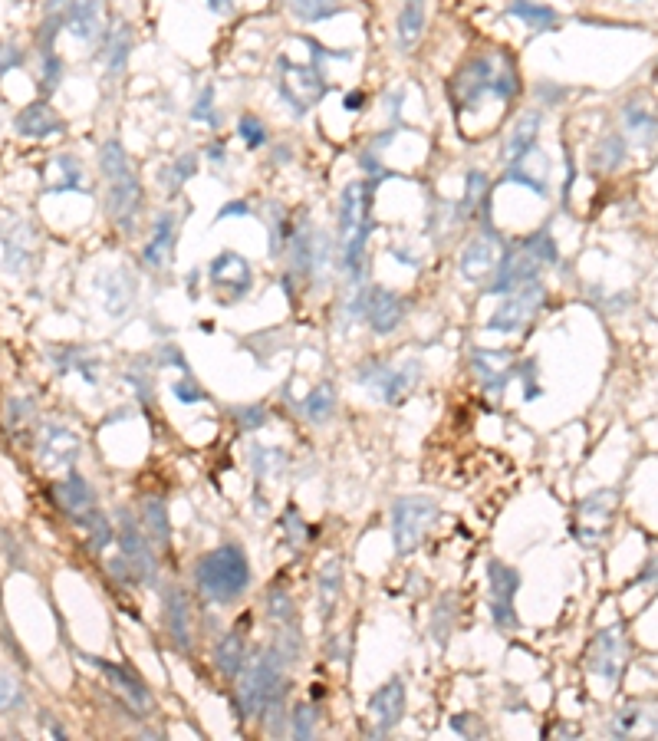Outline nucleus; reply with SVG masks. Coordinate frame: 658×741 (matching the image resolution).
I'll use <instances>...</instances> for the list:
<instances>
[{
    "instance_id": "nucleus-1",
    "label": "nucleus",
    "mask_w": 658,
    "mask_h": 741,
    "mask_svg": "<svg viewBox=\"0 0 658 741\" xmlns=\"http://www.w3.org/2000/svg\"><path fill=\"white\" fill-rule=\"evenodd\" d=\"M448 93H451L455 109H461V112L478 109L487 96L501 99V103H510V99L520 93L517 63L510 60V56L491 53V50L474 53L458 66L455 76H451Z\"/></svg>"
},
{
    "instance_id": "nucleus-2",
    "label": "nucleus",
    "mask_w": 658,
    "mask_h": 741,
    "mask_svg": "<svg viewBox=\"0 0 658 741\" xmlns=\"http://www.w3.org/2000/svg\"><path fill=\"white\" fill-rule=\"evenodd\" d=\"M372 228H376V221H372V185L349 182L339 195V271L349 277L353 287L366 277V247Z\"/></svg>"
},
{
    "instance_id": "nucleus-3",
    "label": "nucleus",
    "mask_w": 658,
    "mask_h": 741,
    "mask_svg": "<svg viewBox=\"0 0 658 741\" xmlns=\"http://www.w3.org/2000/svg\"><path fill=\"white\" fill-rule=\"evenodd\" d=\"M251 560H247L241 544H221L208 550L198 564H195V587L204 600L228 606L234 600H241L247 587H251Z\"/></svg>"
},
{
    "instance_id": "nucleus-4",
    "label": "nucleus",
    "mask_w": 658,
    "mask_h": 741,
    "mask_svg": "<svg viewBox=\"0 0 658 741\" xmlns=\"http://www.w3.org/2000/svg\"><path fill=\"white\" fill-rule=\"evenodd\" d=\"M274 86H277V96L290 106L293 116H306V112H310L329 93V83L323 80L320 66L297 63V60H290L287 53L277 56Z\"/></svg>"
},
{
    "instance_id": "nucleus-5",
    "label": "nucleus",
    "mask_w": 658,
    "mask_h": 741,
    "mask_svg": "<svg viewBox=\"0 0 658 741\" xmlns=\"http://www.w3.org/2000/svg\"><path fill=\"white\" fill-rule=\"evenodd\" d=\"M356 383L362 389H369L385 406H399L422 383V363L418 359H405L399 366H389L382 359H366L356 369Z\"/></svg>"
},
{
    "instance_id": "nucleus-6",
    "label": "nucleus",
    "mask_w": 658,
    "mask_h": 741,
    "mask_svg": "<svg viewBox=\"0 0 658 741\" xmlns=\"http://www.w3.org/2000/svg\"><path fill=\"white\" fill-rule=\"evenodd\" d=\"M283 649L274 646V649H264L254 662L251 669L244 672V682L241 689H237V702H241V712L247 718H260L267 712L270 699L283 689Z\"/></svg>"
},
{
    "instance_id": "nucleus-7",
    "label": "nucleus",
    "mask_w": 658,
    "mask_h": 741,
    "mask_svg": "<svg viewBox=\"0 0 658 741\" xmlns=\"http://www.w3.org/2000/svg\"><path fill=\"white\" fill-rule=\"evenodd\" d=\"M438 501L428 498V494H405L392 504V541H395V554L408 557L415 554L422 541L428 537L431 524L438 521Z\"/></svg>"
},
{
    "instance_id": "nucleus-8",
    "label": "nucleus",
    "mask_w": 658,
    "mask_h": 741,
    "mask_svg": "<svg viewBox=\"0 0 658 741\" xmlns=\"http://www.w3.org/2000/svg\"><path fill=\"white\" fill-rule=\"evenodd\" d=\"M112 574H122L126 583H152L158 580V557L152 554L149 537L139 531L132 518H122L119 527V560H112Z\"/></svg>"
},
{
    "instance_id": "nucleus-9",
    "label": "nucleus",
    "mask_w": 658,
    "mask_h": 741,
    "mask_svg": "<svg viewBox=\"0 0 658 741\" xmlns=\"http://www.w3.org/2000/svg\"><path fill=\"white\" fill-rule=\"evenodd\" d=\"M543 303H547V287H543L540 280H530V284L514 290V294H504V303L494 310V317L487 320V330L504 333V336L527 330Z\"/></svg>"
},
{
    "instance_id": "nucleus-10",
    "label": "nucleus",
    "mask_w": 658,
    "mask_h": 741,
    "mask_svg": "<svg viewBox=\"0 0 658 741\" xmlns=\"http://www.w3.org/2000/svg\"><path fill=\"white\" fill-rule=\"evenodd\" d=\"M208 280L221 303H237L254 290V267L237 251H221L208 267Z\"/></svg>"
},
{
    "instance_id": "nucleus-11",
    "label": "nucleus",
    "mask_w": 658,
    "mask_h": 741,
    "mask_svg": "<svg viewBox=\"0 0 658 741\" xmlns=\"http://www.w3.org/2000/svg\"><path fill=\"white\" fill-rule=\"evenodd\" d=\"M540 271H543V264L527 251L524 241L510 244V247H504L501 264H497L491 284H487V294H497V297L514 294V290L530 284V280H540Z\"/></svg>"
},
{
    "instance_id": "nucleus-12",
    "label": "nucleus",
    "mask_w": 658,
    "mask_h": 741,
    "mask_svg": "<svg viewBox=\"0 0 658 741\" xmlns=\"http://www.w3.org/2000/svg\"><path fill=\"white\" fill-rule=\"evenodd\" d=\"M63 14V27L73 40H79L83 47H102L109 37L106 27V0H66Z\"/></svg>"
},
{
    "instance_id": "nucleus-13",
    "label": "nucleus",
    "mask_w": 658,
    "mask_h": 741,
    "mask_svg": "<svg viewBox=\"0 0 658 741\" xmlns=\"http://www.w3.org/2000/svg\"><path fill=\"white\" fill-rule=\"evenodd\" d=\"M504 254V241L494 228H484V234L471 238L464 244V251L458 257V274L468 280V284H481V280H491L497 264H501Z\"/></svg>"
},
{
    "instance_id": "nucleus-14",
    "label": "nucleus",
    "mask_w": 658,
    "mask_h": 741,
    "mask_svg": "<svg viewBox=\"0 0 658 741\" xmlns=\"http://www.w3.org/2000/svg\"><path fill=\"white\" fill-rule=\"evenodd\" d=\"M178 231H181V215L178 211H162L152 221V234L142 247V267L152 274H162L175 264V247H178Z\"/></svg>"
},
{
    "instance_id": "nucleus-15",
    "label": "nucleus",
    "mask_w": 658,
    "mask_h": 741,
    "mask_svg": "<svg viewBox=\"0 0 658 741\" xmlns=\"http://www.w3.org/2000/svg\"><path fill=\"white\" fill-rule=\"evenodd\" d=\"M142 205H145V195H142V182L135 172L106 182V211L122 231L135 228V221L142 215Z\"/></svg>"
},
{
    "instance_id": "nucleus-16",
    "label": "nucleus",
    "mask_w": 658,
    "mask_h": 741,
    "mask_svg": "<svg viewBox=\"0 0 658 741\" xmlns=\"http://www.w3.org/2000/svg\"><path fill=\"white\" fill-rule=\"evenodd\" d=\"M626 656H629L626 630L622 626H609L589 646V669L596 676H603L606 682H616L622 676V669H626Z\"/></svg>"
},
{
    "instance_id": "nucleus-17",
    "label": "nucleus",
    "mask_w": 658,
    "mask_h": 741,
    "mask_svg": "<svg viewBox=\"0 0 658 741\" xmlns=\"http://www.w3.org/2000/svg\"><path fill=\"white\" fill-rule=\"evenodd\" d=\"M487 590H491L494 623L497 626H517V613H514V597L520 590L517 570L501 564V560H491V564H487Z\"/></svg>"
},
{
    "instance_id": "nucleus-18",
    "label": "nucleus",
    "mask_w": 658,
    "mask_h": 741,
    "mask_svg": "<svg viewBox=\"0 0 658 741\" xmlns=\"http://www.w3.org/2000/svg\"><path fill=\"white\" fill-rule=\"evenodd\" d=\"M405 297L395 294L389 287H369L366 294V313L362 320L369 323V330L376 336H392L405 323Z\"/></svg>"
},
{
    "instance_id": "nucleus-19",
    "label": "nucleus",
    "mask_w": 658,
    "mask_h": 741,
    "mask_svg": "<svg viewBox=\"0 0 658 741\" xmlns=\"http://www.w3.org/2000/svg\"><path fill=\"white\" fill-rule=\"evenodd\" d=\"M89 666L93 669H99L102 676H106V682L112 689H116L122 699L129 702V709H135L139 715H149L152 709H155V699H152V692H149V686L139 679V676H132V672L126 669V666H116V662H106V659H99V656H83Z\"/></svg>"
},
{
    "instance_id": "nucleus-20",
    "label": "nucleus",
    "mask_w": 658,
    "mask_h": 741,
    "mask_svg": "<svg viewBox=\"0 0 658 741\" xmlns=\"http://www.w3.org/2000/svg\"><path fill=\"white\" fill-rule=\"evenodd\" d=\"M0 244H4V271L24 274L30 261L37 257V234L27 221H10L0 228Z\"/></svg>"
},
{
    "instance_id": "nucleus-21",
    "label": "nucleus",
    "mask_w": 658,
    "mask_h": 741,
    "mask_svg": "<svg viewBox=\"0 0 658 741\" xmlns=\"http://www.w3.org/2000/svg\"><path fill=\"white\" fill-rule=\"evenodd\" d=\"M37 455L47 468H73V462L79 458V435L66 429V425L47 422L40 432Z\"/></svg>"
},
{
    "instance_id": "nucleus-22",
    "label": "nucleus",
    "mask_w": 658,
    "mask_h": 741,
    "mask_svg": "<svg viewBox=\"0 0 658 741\" xmlns=\"http://www.w3.org/2000/svg\"><path fill=\"white\" fill-rule=\"evenodd\" d=\"M471 369L481 379L487 396L501 399L510 376H514V356H510V350H474Z\"/></svg>"
},
{
    "instance_id": "nucleus-23",
    "label": "nucleus",
    "mask_w": 658,
    "mask_h": 741,
    "mask_svg": "<svg viewBox=\"0 0 658 741\" xmlns=\"http://www.w3.org/2000/svg\"><path fill=\"white\" fill-rule=\"evenodd\" d=\"M510 182L524 185V188H530L533 195L547 198L550 195V159H547V152L533 145V149L527 155H520L514 165H507L504 185H510Z\"/></svg>"
},
{
    "instance_id": "nucleus-24",
    "label": "nucleus",
    "mask_w": 658,
    "mask_h": 741,
    "mask_svg": "<svg viewBox=\"0 0 658 741\" xmlns=\"http://www.w3.org/2000/svg\"><path fill=\"white\" fill-rule=\"evenodd\" d=\"M402 715H405V682L395 676L385 682L382 689L372 692L369 718H372V728L382 735V732H392V728L402 722Z\"/></svg>"
},
{
    "instance_id": "nucleus-25",
    "label": "nucleus",
    "mask_w": 658,
    "mask_h": 741,
    "mask_svg": "<svg viewBox=\"0 0 658 741\" xmlns=\"http://www.w3.org/2000/svg\"><path fill=\"white\" fill-rule=\"evenodd\" d=\"M540 129H543V112L537 109L524 112V116L507 129V136L501 142V165L507 168V165H514L520 155H527L533 145H537Z\"/></svg>"
},
{
    "instance_id": "nucleus-26",
    "label": "nucleus",
    "mask_w": 658,
    "mask_h": 741,
    "mask_svg": "<svg viewBox=\"0 0 658 741\" xmlns=\"http://www.w3.org/2000/svg\"><path fill=\"white\" fill-rule=\"evenodd\" d=\"M53 498H56V504H60V508L70 514L76 524L96 508V491L89 488V481L79 475V471H70V475H66L60 485H53Z\"/></svg>"
},
{
    "instance_id": "nucleus-27",
    "label": "nucleus",
    "mask_w": 658,
    "mask_h": 741,
    "mask_svg": "<svg viewBox=\"0 0 658 741\" xmlns=\"http://www.w3.org/2000/svg\"><path fill=\"white\" fill-rule=\"evenodd\" d=\"M428 27V0H405L395 20V47L399 53H408L418 47V40L425 37Z\"/></svg>"
},
{
    "instance_id": "nucleus-28",
    "label": "nucleus",
    "mask_w": 658,
    "mask_h": 741,
    "mask_svg": "<svg viewBox=\"0 0 658 741\" xmlns=\"http://www.w3.org/2000/svg\"><path fill=\"white\" fill-rule=\"evenodd\" d=\"M14 126H17L20 136H27V139H47V136H56V132L63 129V119L47 99H40V103H33L20 112Z\"/></svg>"
},
{
    "instance_id": "nucleus-29",
    "label": "nucleus",
    "mask_w": 658,
    "mask_h": 741,
    "mask_svg": "<svg viewBox=\"0 0 658 741\" xmlns=\"http://www.w3.org/2000/svg\"><path fill=\"white\" fill-rule=\"evenodd\" d=\"M165 616H168V636H172V643L181 653H188L191 649V606L178 587L165 590Z\"/></svg>"
},
{
    "instance_id": "nucleus-30",
    "label": "nucleus",
    "mask_w": 658,
    "mask_h": 741,
    "mask_svg": "<svg viewBox=\"0 0 658 741\" xmlns=\"http://www.w3.org/2000/svg\"><path fill=\"white\" fill-rule=\"evenodd\" d=\"M99 290H102V307L109 310V317H122L135 300V280L126 271H112L106 277H99Z\"/></svg>"
},
{
    "instance_id": "nucleus-31",
    "label": "nucleus",
    "mask_w": 658,
    "mask_h": 741,
    "mask_svg": "<svg viewBox=\"0 0 658 741\" xmlns=\"http://www.w3.org/2000/svg\"><path fill=\"white\" fill-rule=\"evenodd\" d=\"M214 666L224 679H237L247 666V643L241 630H228L218 646H214Z\"/></svg>"
},
{
    "instance_id": "nucleus-32",
    "label": "nucleus",
    "mask_w": 658,
    "mask_h": 741,
    "mask_svg": "<svg viewBox=\"0 0 658 741\" xmlns=\"http://www.w3.org/2000/svg\"><path fill=\"white\" fill-rule=\"evenodd\" d=\"M510 17H517L520 24L530 30H557L560 14L550 4H540V0H510L507 7Z\"/></svg>"
},
{
    "instance_id": "nucleus-33",
    "label": "nucleus",
    "mask_w": 658,
    "mask_h": 741,
    "mask_svg": "<svg viewBox=\"0 0 658 741\" xmlns=\"http://www.w3.org/2000/svg\"><path fill=\"white\" fill-rule=\"evenodd\" d=\"M83 188V165L76 155H56L47 168V192H79Z\"/></svg>"
},
{
    "instance_id": "nucleus-34",
    "label": "nucleus",
    "mask_w": 658,
    "mask_h": 741,
    "mask_svg": "<svg viewBox=\"0 0 658 741\" xmlns=\"http://www.w3.org/2000/svg\"><path fill=\"white\" fill-rule=\"evenodd\" d=\"M142 524H145V534H149L158 547L162 550L172 547V521H168V508L162 498L142 501Z\"/></svg>"
},
{
    "instance_id": "nucleus-35",
    "label": "nucleus",
    "mask_w": 658,
    "mask_h": 741,
    "mask_svg": "<svg viewBox=\"0 0 658 741\" xmlns=\"http://www.w3.org/2000/svg\"><path fill=\"white\" fill-rule=\"evenodd\" d=\"M53 356L60 359V373H83L86 383H99V359L83 350V346H66V350H56Z\"/></svg>"
},
{
    "instance_id": "nucleus-36",
    "label": "nucleus",
    "mask_w": 658,
    "mask_h": 741,
    "mask_svg": "<svg viewBox=\"0 0 658 741\" xmlns=\"http://www.w3.org/2000/svg\"><path fill=\"white\" fill-rule=\"evenodd\" d=\"M132 30L126 24L112 27L109 37H106V63H109V76L116 80V76H122V70H126L129 63V53H132Z\"/></svg>"
},
{
    "instance_id": "nucleus-37",
    "label": "nucleus",
    "mask_w": 658,
    "mask_h": 741,
    "mask_svg": "<svg viewBox=\"0 0 658 741\" xmlns=\"http://www.w3.org/2000/svg\"><path fill=\"white\" fill-rule=\"evenodd\" d=\"M198 175V152H185V155H178V159H172L165 165V172H162V188H165V195H178L181 188H185V182L188 178H195Z\"/></svg>"
},
{
    "instance_id": "nucleus-38",
    "label": "nucleus",
    "mask_w": 658,
    "mask_h": 741,
    "mask_svg": "<svg viewBox=\"0 0 658 741\" xmlns=\"http://www.w3.org/2000/svg\"><path fill=\"white\" fill-rule=\"evenodd\" d=\"M339 590H343V564H339V557H333L320 567V610H323V616H333Z\"/></svg>"
},
{
    "instance_id": "nucleus-39",
    "label": "nucleus",
    "mask_w": 658,
    "mask_h": 741,
    "mask_svg": "<svg viewBox=\"0 0 658 741\" xmlns=\"http://www.w3.org/2000/svg\"><path fill=\"white\" fill-rule=\"evenodd\" d=\"M303 412L310 415V422L326 425L336 415V386L333 383H320L310 396L303 399Z\"/></svg>"
},
{
    "instance_id": "nucleus-40",
    "label": "nucleus",
    "mask_w": 658,
    "mask_h": 741,
    "mask_svg": "<svg viewBox=\"0 0 658 741\" xmlns=\"http://www.w3.org/2000/svg\"><path fill=\"white\" fill-rule=\"evenodd\" d=\"M290 458L283 448H270V445H254L251 448V468L257 471V478H283Z\"/></svg>"
},
{
    "instance_id": "nucleus-41",
    "label": "nucleus",
    "mask_w": 658,
    "mask_h": 741,
    "mask_svg": "<svg viewBox=\"0 0 658 741\" xmlns=\"http://www.w3.org/2000/svg\"><path fill=\"white\" fill-rule=\"evenodd\" d=\"M287 7L300 24H323V20L336 17L343 10L339 0H287Z\"/></svg>"
},
{
    "instance_id": "nucleus-42",
    "label": "nucleus",
    "mask_w": 658,
    "mask_h": 741,
    "mask_svg": "<svg viewBox=\"0 0 658 741\" xmlns=\"http://www.w3.org/2000/svg\"><path fill=\"white\" fill-rule=\"evenodd\" d=\"M589 162H593V168H599V172H616V168H622V162H626V142L619 139V132H609V136L599 139Z\"/></svg>"
},
{
    "instance_id": "nucleus-43",
    "label": "nucleus",
    "mask_w": 658,
    "mask_h": 741,
    "mask_svg": "<svg viewBox=\"0 0 658 741\" xmlns=\"http://www.w3.org/2000/svg\"><path fill=\"white\" fill-rule=\"evenodd\" d=\"M622 116H626L629 132H632V136L639 139L642 145H652V142L658 139V119H655L645 106L629 103L626 109H622Z\"/></svg>"
},
{
    "instance_id": "nucleus-44",
    "label": "nucleus",
    "mask_w": 658,
    "mask_h": 741,
    "mask_svg": "<svg viewBox=\"0 0 658 741\" xmlns=\"http://www.w3.org/2000/svg\"><path fill=\"white\" fill-rule=\"evenodd\" d=\"M267 228H270V254H283L287 251V244L293 238V224L287 218V211L280 205H270V215H267Z\"/></svg>"
},
{
    "instance_id": "nucleus-45",
    "label": "nucleus",
    "mask_w": 658,
    "mask_h": 741,
    "mask_svg": "<svg viewBox=\"0 0 658 741\" xmlns=\"http://www.w3.org/2000/svg\"><path fill=\"white\" fill-rule=\"evenodd\" d=\"M237 136H241V142H244L251 152L264 149V145L270 142V132H267V126H264V119L254 116V112H244V116L237 119Z\"/></svg>"
},
{
    "instance_id": "nucleus-46",
    "label": "nucleus",
    "mask_w": 658,
    "mask_h": 741,
    "mask_svg": "<svg viewBox=\"0 0 658 741\" xmlns=\"http://www.w3.org/2000/svg\"><path fill=\"white\" fill-rule=\"evenodd\" d=\"M267 606H270V620H274L277 626H293V623H297V606H293L287 590L270 587L267 590Z\"/></svg>"
},
{
    "instance_id": "nucleus-47",
    "label": "nucleus",
    "mask_w": 658,
    "mask_h": 741,
    "mask_svg": "<svg viewBox=\"0 0 658 741\" xmlns=\"http://www.w3.org/2000/svg\"><path fill=\"white\" fill-rule=\"evenodd\" d=\"M524 247L527 251L537 257V261L543 264V267H550V264H557L560 261V251H557V241H553V234L543 228V231H533L530 238H524Z\"/></svg>"
},
{
    "instance_id": "nucleus-48",
    "label": "nucleus",
    "mask_w": 658,
    "mask_h": 741,
    "mask_svg": "<svg viewBox=\"0 0 658 741\" xmlns=\"http://www.w3.org/2000/svg\"><path fill=\"white\" fill-rule=\"evenodd\" d=\"M612 732L616 735H639V732H658V718L649 722L639 709H626L612 718Z\"/></svg>"
},
{
    "instance_id": "nucleus-49",
    "label": "nucleus",
    "mask_w": 658,
    "mask_h": 741,
    "mask_svg": "<svg viewBox=\"0 0 658 741\" xmlns=\"http://www.w3.org/2000/svg\"><path fill=\"white\" fill-rule=\"evenodd\" d=\"M79 524H83L86 531H89V547H93V550H102V547H106V544L112 541V537H116V534H112L109 521H106V514H102V511H96V508L89 511L86 518L79 521Z\"/></svg>"
},
{
    "instance_id": "nucleus-50",
    "label": "nucleus",
    "mask_w": 658,
    "mask_h": 741,
    "mask_svg": "<svg viewBox=\"0 0 658 741\" xmlns=\"http://www.w3.org/2000/svg\"><path fill=\"white\" fill-rule=\"evenodd\" d=\"M191 119L195 122H201V126H211V129H218V106H214V86L208 83L198 93V99H195V106H191Z\"/></svg>"
},
{
    "instance_id": "nucleus-51",
    "label": "nucleus",
    "mask_w": 658,
    "mask_h": 741,
    "mask_svg": "<svg viewBox=\"0 0 658 741\" xmlns=\"http://www.w3.org/2000/svg\"><path fill=\"white\" fill-rule=\"evenodd\" d=\"M612 508H616V491H596L583 498L580 504V514L583 518H609Z\"/></svg>"
},
{
    "instance_id": "nucleus-52",
    "label": "nucleus",
    "mask_w": 658,
    "mask_h": 741,
    "mask_svg": "<svg viewBox=\"0 0 658 741\" xmlns=\"http://www.w3.org/2000/svg\"><path fill=\"white\" fill-rule=\"evenodd\" d=\"M63 73H66V66H63V60L53 50L40 56V80H43L40 86H43V93H53V89L60 86Z\"/></svg>"
},
{
    "instance_id": "nucleus-53",
    "label": "nucleus",
    "mask_w": 658,
    "mask_h": 741,
    "mask_svg": "<svg viewBox=\"0 0 658 741\" xmlns=\"http://www.w3.org/2000/svg\"><path fill=\"white\" fill-rule=\"evenodd\" d=\"M451 600H455V593H445V597H441V606H435V616H431V636L438 633V643H445L448 633H451V623H455Z\"/></svg>"
},
{
    "instance_id": "nucleus-54",
    "label": "nucleus",
    "mask_w": 658,
    "mask_h": 741,
    "mask_svg": "<svg viewBox=\"0 0 658 741\" xmlns=\"http://www.w3.org/2000/svg\"><path fill=\"white\" fill-rule=\"evenodd\" d=\"M290 732H293V738H313V732H316V709L313 705L300 702L297 709H293Z\"/></svg>"
},
{
    "instance_id": "nucleus-55",
    "label": "nucleus",
    "mask_w": 658,
    "mask_h": 741,
    "mask_svg": "<svg viewBox=\"0 0 658 741\" xmlns=\"http://www.w3.org/2000/svg\"><path fill=\"white\" fill-rule=\"evenodd\" d=\"M172 396L181 402V406H195V402H204V399H208V392H204V389L198 386V379L181 376L178 383L172 386Z\"/></svg>"
},
{
    "instance_id": "nucleus-56",
    "label": "nucleus",
    "mask_w": 658,
    "mask_h": 741,
    "mask_svg": "<svg viewBox=\"0 0 658 741\" xmlns=\"http://www.w3.org/2000/svg\"><path fill=\"white\" fill-rule=\"evenodd\" d=\"M234 415H237V422H241L244 432H257V429H264V425H267V409L264 406H241Z\"/></svg>"
},
{
    "instance_id": "nucleus-57",
    "label": "nucleus",
    "mask_w": 658,
    "mask_h": 741,
    "mask_svg": "<svg viewBox=\"0 0 658 741\" xmlns=\"http://www.w3.org/2000/svg\"><path fill=\"white\" fill-rule=\"evenodd\" d=\"M283 534H287L290 547H300V544H303V537H306V524L300 521L297 508H290L287 514H283Z\"/></svg>"
},
{
    "instance_id": "nucleus-58",
    "label": "nucleus",
    "mask_w": 658,
    "mask_h": 741,
    "mask_svg": "<svg viewBox=\"0 0 658 741\" xmlns=\"http://www.w3.org/2000/svg\"><path fill=\"white\" fill-rule=\"evenodd\" d=\"M14 702H20V686L10 676H4V672H0V712L10 709Z\"/></svg>"
},
{
    "instance_id": "nucleus-59",
    "label": "nucleus",
    "mask_w": 658,
    "mask_h": 741,
    "mask_svg": "<svg viewBox=\"0 0 658 741\" xmlns=\"http://www.w3.org/2000/svg\"><path fill=\"white\" fill-rule=\"evenodd\" d=\"M24 63V53H20L17 47H10V43H0V76H4L7 70H14V66Z\"/></svg>"
},
{
    "instance_id": "nucleus-60",
    "label": "nucleus",
    "mask_w": 658,
    "mask_h": 741,
    "mask_svg": "<svg viewBox=\"0 0 658 741\" xmlns=\"http://www.w3.org/2000/svg\"><path fill=\"white\" fill-rule=\"evenodd\" d=\"M204 155H208V159H211V165H228V159H231V155H228V145H224L221 139H214L211 145H208V149H204Z\"/></svg>"
},
{
    "instance_id": "nucleus-61",
    "label": "nucleus",
    "mask_w": 658,
    "mask_h": 741,
    "mask_svg": "<svg viewBox=\"0 0 658 741\" xmlns=\"http://www.w3.org/2000/svg\"><path fill=\"white\" fill-rule=\"evenodd\" d=\"M247 211H251V205H247V201H228V205H221L218 221H224V218H241V215H247Z\"/></svg>"
},
{
    "instance_id": "nucleus-62",
    "label": "nucleus",
    "mask_w": 658,
    "mask_h": 741,
    "mask_svg": "<svg viewBox=\"0 0 658 741\" xmlns=\"http://www.w3.org/2000/svg\"><path fill=\"white\" fill-rule=\"evenodd\" d=\"M343 109L346 112H362V109H366V93H362V89H359V93H349L343 99Z\"/></svg>"
},
{
    "instance_id": "nucleus-63",
    "label": "nucleus",
    "mask_w": 658,
    "mask_h": 741,
    "mask_svg": "<svg viewBox=\"0 0 658 741\" xmlns=\"http://www.w3.org/2000/svg\"><path fill=\"white\" fill-rule=\"evenodd\" d=\"M208 7H211L218 17H228V14H234V0H208Z\"/></svg>"
},
{
    "instance_id": "nucleus-64",
    "label": "nucleus",
    "mask_w": 658,
    "mask_h": 741,
    "mask_svg": "<svg viewBox=\"0 0 658 741\" xmlns=\"http://www.w3.org/2000/svg\"><path fill=\"white\" fill-rule=\"evenodd\" d=\"M655 76H658V63H655Z\"/></svg>"
}]
</instances>
